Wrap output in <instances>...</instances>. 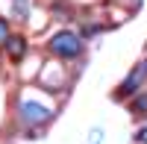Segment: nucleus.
I'll use <instances>...</instances> for the list:
<instances>
[{"mask_svg":"<svg viewBox=\"0 0 147 144\" xmlns=\"http://www.w3.org/2000/svg\"><path fill=\"white\" fill-rule=\"evenodd\" d=\"M132 115H147V94H138L136 100H132Z\"/></svg>","mask_w":147,"mask_h":144,"instance_id":"nucleus-5","label":"nucleus"},{"mask_svg":"<svg viewBox=\"0 0 147 144\" xmlns=\"http://www.w3.org/2000/svg\"><path fill=\"white\" fill-rule=\"evenodd\" d=\"M50 50L56 56H62V59H74V56H80L82 41H80V35H74V32H56L50 38Z\"/></svg>","mask_w":147,"mask_h":144,"instance_id":"nucleus-1","label":"nucleus"},{"mask_svg":"<svg viewBox=\"0 0 147 144\" xmlns=\"http://www.w3.org/2000/svg\"><path fill=\"white\" fill-rule=\"evenodd\" d=\"M136 138H138V141H141V144H147V127H144V129H141V133H138V135H136Z\"/></svg>","mask_w":147,"mask_h":144,"instance_id":"nucleus-8","label":"nucleus"},{"mask_svg":"<svg viewBox=\"0 0 147 144\" xmlns=\"http://www.w3.org/2000/svg\"><path fill=\"white\" fill-rule=\"evenodd\" d=\"M6 41H9V24H6L3 18H0V47H3Z\"/></svg>","mask_w":147,"mask_h":144,"instance_id":"nucleus-6","label":"nucleus"},{"mask_svg":"<svg viewBox=\"0 0 147 144\" xmlns=\"http://www.w3.org/2000/svg\"><path fill=\"white\" fill-rule=\"evenodd\" d=\"M18 115H21V121H24V124H41V121H47V118H50L53 112L47 109V106L35 103V100H21Z\"/></svg>","mask_w":147,"mask_h":144,"instance_id":"nucleus-2","label":"nucleus"},{"mask_svg":"<svg viewBox=\"0 0 147 144\" xmlns=\"http://www.w3.org/2000/svg\"><path fill=\"white\" fill-rule=\"evenodd\" d=\"M141 71H144V77H147V62H144V65H141Z\"/></svg>","mask_w":147,"mask_h":144,"instance_id":"nucleus-9","label":"nucleus"},{"mask_svg":"<svg viewBox=\"0 0 147 144\" xmlns=\"http://www.w3.org/2000/svg\"><path fill=\"white\" fill-rule=\"evenodd\" d=\"M6 47H9V56L15 59V62H18V59H21L24 53H27V41H24L21 35H9V41H6Z\"/></svg>","mask_w":147,"mask_h":144,"instance_id":"nucleus-4","label":"nucleus"},{"mask_svg":"<svg viewBox=\"0 0 147 144\" xmlns=\"http://www.w3.org/2000/svg\"><path fill=\"white\" fill-rule=\"evenodd\" d=\"M141 77H144V71L138 68V71H132V74L124 79V85H121L118 88V97H127V94H132V91H136L138 88V82H141Z\"/></svg>","mask_w":147,"mask_h":144,"instance_id":"nucleus-3","label":"nucleus"},{"mask_svg":"<svg viewBox=\"0 0 147 144\" xmlns=\"http://www.w3.org/2000/svg\"><path fill=\"white\" fill-rule=\"evenodd\" d=\"M15 9H18L21 18H27V0H15Z\"/></svg>","mask_w":147,"mask_h":144,"instance_id":"nucleus-7","label":"nucleus"}]
</instances>
